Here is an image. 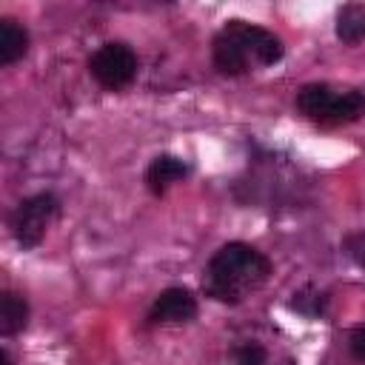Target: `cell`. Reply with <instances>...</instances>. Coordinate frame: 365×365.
<instances>
[{"instance_id":"1","label":"cell","mask_w":365,"mask_h":365,"mask_svg":"<svg viewBox=\"0 0 365 365\" xmlns=\"http://www.w3.org/2000/svg\"><path fill=\"white\" fill-rule=\"evenodd\" d=\"M271 274L274 265L259 248L248 242H225L202 271V291L217 302L240 305L248 294L262 288Z\"/></svg>"},{"instance_id":"2","label":"cell","mask_w":365,"mask_h":365,"mask_svg":"<svg viewBox=\"0 0 365 365\" xmlns=\"http://www.w3.org/2000/svg\"><path fill=\"white\" fill-rule=\"evenodd\" d=\"M282 54H285V46L271 29H262L245 20H228L211 43L214 68L228 77L274 66L282 60Z\"/></svg>"},{"instance_id":"3","label":"cell","mask_w":365,"mask_h":365,"mask_svg":"<svg viewBox=\"0 0 365 365\" xmlns=\"http://www.w3.org/2000/svg\"><path fill=\"white\" fill-rule=\"evenodd\" d=\"M297 108L302 117L322 125L356 123L365 117V91L336 88L331 83H308L297 94Z\"/></svg>"},{"instance_id":"4","label":"cell","mask_w":365,"mask_h":365,"mask_svg":"<svg viewBox=\"0 0 365 365\" xmlns=\"http://www.w3.org/2000/svg\"><path fill=\"white\" fill-rule=\"evenodd\" d=\"M60 214V200L51 191H40L31 194L26 200H20L9 217V228L11 237L17 240L20 248H37L46 237V231L51 228V222Z\"/></svg>"},{"instance_id":"5","label":"cell","mask_w":365,"mask_h":365,"mask_svg":"<svg viewBox=\"0 0 365 365\" xmlns=\"http://www.w3.org/2000/svg\"><path fill=\"white\" fill-rule=\"evenodd\" d=\"M88 74L106 88V91H120L134 83L137 77V54L131 46L114 40L103 43L91 57H88Z\"/></svg>"},{"instance_id":"6","label":"cell","mask_w":365,"mask_h":365,"mask_svg":"<svg viewBox=\"0 0 365 365\" xmlns=\"http://www.w3.org/2000/svg\"><path fill=\"white\" fill-rule=\"evenodd\" d=\"M194 317H197V297L182 285H171L154 297L145 314V325H185Z\"/></svg>"},{"instance_id":"7","label":"cell","mask_w":365,"mask_h":365,"mask_svg":"<svg viewBox=\"0 0 365 365\" xmlns=\"http://www.w3.org/2000/svg\"><path fill=\"white\" fill-rule=\"evenodd\" d=\"M188 174V163L174 154H157L145 168V188L154 197H163L174 182H180Z\"/></svg>"},{"instance_id":"8","label":"cell","mask_w":365,"mask_h":365,"mask_svg":"<svg viewBox=\"0 0 365 365\" xmlns=\"http://www.w3.org/2000/svg\"><path fill=\"white\" fill-rule=\"evenodd\" d=\"M29 325V302L17 291H3L0 297V334L14 336Z\"/></svg>"},{"instance_id":"9","label":"cell","mask_w":365,"mask_h":365,"mask_svg":"<svg viewBox=\"0 0 365 365\" xmlns=\"http://www.w3.org/2000/svg\"><path fill=\"white\" fill-rule=\"evenodd\" d=\"M26 51H29V31L17 20L3 17L0 20V63L3 66H11Z\"/></svg>"},{"instance_id":"10","label":"cell","mask_w":365,"mask_h":365,"mask_svg":"<svg viewBox=\"0 0 365 365\" xmlns=\"http://www.w3.org/2000/svg\"><path fill=\"white\" fill-rule=\"evenodd\" d=\"M336 37L342 43L365 40V6H342L336 14Z\"/></svg>"},{"instance_id":"11","label":"cell","mask_w":365,"mask_h":365,"mask_svg":"<svg viewBox=\"0 0 365 365\" xmlns=\"http://www.w3.org/2000/svg\"><path fill=\"white\" fill-rule=\"evenodd\" d=\"M291 308H294V311H299L302 317L317 319V317H322V314H325V308H328V297H325L319 288L305 285V288H299V291L294 294Z\"/></svg>"},{"instance_id":"12","label":"cell","mask_w":365,"mask_h":365,"mask_svg":"<svg viewBox=\"0 0 365 365\" xmlns=\"http://www.w3.org/2000/svg\"><path fill=\"white\" fill-rule=\"evenodd\" d=\"M234 365H268V354L259 342H245L234 351Z\"/></svg>"},{"instance_id":"13","label":"cell","mask_w":365,"mask_h":365,"mask_svg":"<svg viewBox=\"0 0 365 365\" xmlns=\"http://www.w3.org/2000/svg\"><path fill=\"white\" fill-rule=\"evenodd\" d=\"M342 251L359 265L365 268V231H351L342 237Z\"/></svg>"},{"instance_id":"14","label":"cell","mask_w":365,"mask_h":365,"mask_svg":"<svg viewBox=\"0 0 365 365\" xmlns=\"http://www.w3.org/2000/svg\"><path fill=\"white\" fill-rule=\"evenodd\" d=\"M348 348H351L354 359L365 362V325H356V328L351 331V336H348Z\"/></svg>"},{"instance_id":"15","label":"cell","mask_w":365,"mask_h":365,"mask_svg":"<svg viewBox=\"0 0 365 365\" xmlns=\"http://www.w3.org/2000/svg\"><path fill=\"white\" fill-rule=\"evenodd\" d=\"M0 365H14V359H11V354H9L6 348L0 351Z\"/></svg>"}]
</instances>
